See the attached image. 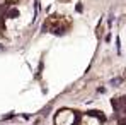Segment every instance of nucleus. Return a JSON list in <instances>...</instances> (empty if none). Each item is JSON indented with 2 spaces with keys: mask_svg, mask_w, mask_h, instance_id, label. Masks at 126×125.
Listing matches in <instances>:
<instances>
[{
  "mask_svg": "<svg viewBox=\"0 0 126 125\" xmlns=\"http://www.w3.org/2000/svg\"><path fill=\"white\" fill-rule=\"evenodd\" d=\"M121 81H123L121 77H118V79H112V81H111V86H118V84H121Z\"/></svg>",
  "mask_w": 126,
  "mask_h": 125,
  "instance_id": "f257e3e1",
  "label": "nucleus"
}]
</instances>
